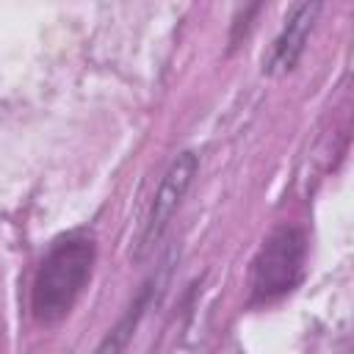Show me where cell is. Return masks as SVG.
Returning a JSON list of instances; mask_svg holds the SVG:
<instances>
[{
	"label": "cell",
	"mask_w": 354,
	"mask_h": 354,
	"mask_svg": "<svg viewBox=\"0 0 354 354\" xmlns=\"http://www.w3.org/2000/svg\"><path fill=\"white\" fill-rule=\"evenodd\" d=\"M301 266H304V235L293 227L277 230L263 243V249L252 263V299L271 301L288 293L299 282Z\"/></svg>",
	"instance_id": "cell-2"
},
{
	"label": "cell",
	"mask_w": 354,
	"mask_h": 354,
	"mask_svg": "<svg viewBox=\"0 0 354 354\" xmlns=\"http://www.w3.org/2000/svg\"><path fill=\"white\" fill-rule=\"evenodd\" d=\"M94 266V243L83 235H66L50 246L44 254L33 290H30V307L33 315L44 324L61 321L77 296L83 293Z\"/></svg>",
	"instance_id": "cell-1"
},
{
	"label": "cell",
	"mask_w": 354,
	"mask_h": 354,
	"mask_svg": "<svg viewBox=\"0 0 354 354\" xmlns=\"http://www.w3.org/2000/svg\"><path fill=\"white\" fill-rule=\"evenodd\" d=\"M196 171V155L194 152H183L177 155V160L169 166V171L163 174L160 180V188L155 194V202H152V213L147 218V230L141 235V246H149L152 241L160 238V232L166 230V224L171 221L174 210L180 207L188 185H191V177Z\"/></svg>",
	"instance_id": "cell-3"
},
{
	"label": "cell",
	"mask_w": 354,
	"mask_h": 354,
	"mask_svg": "<svg viewBox=\"0 0 354 354\" xmlns=\"http://www.w3.org/2000/svg\"><path fill=\"white\" fill-rule=\"evenodd\" d=\"M149 293H152V288L144 285V290L138 293V299H136V301L130 304V310L119 318V324L102 337V343L97 346L94 354H124V348H127V343H130V337H133V332H136V324H138L141 315H144V307H147V301H149Z\"/></svg>",
	"instance_id": "cell-5"
},
{
	"label": "cell",
	"mask_w": 354,
	"mask_h": 354,
	"mask_svg": "<svg viewBox=\"0 0 354 354\" xmlns=\"http://www.w3.org/2000/svg\"><path fill=\"white\" fill-rule=\"evenodd\" d=\"M318 11H321V3H301V6H296V8L288 14L282 33L277 36V41H274L268 58L263 61V69H266L268 75H282V72L293 69V64L299 61V55H301V50H304L307 33H310V28H313Z\"/></svg>",
	"instance_id": "cell-4"
}]
</instances>
